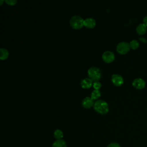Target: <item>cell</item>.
I'll use <instances>...</instances> for the list:
<instances>
[{
    "label": "cell",
    "mask_w": 147,
    "mask_h": 147,
    "mask_svg": "<svg viewBox=\"0 0 147 147\" xmlns=\"http://www.w3.org/2000/svg\"><path fill=\"white\" fill-rule=\"evenodd\" d=\"M87 74L89 78L92 81H98L101 77V71L97 67H91L87 71Z\"/></svg>",
    "instance_id": "obj_3"
},
{
    "label": "cell",
    "mask_w": 147,
    "mask_h": 147,
    "mask_svg": "<svg viewBox=\"0 0 147 147\" xmlns=\"http://www.w3.org/2000/svg\"><path fill=\"white\" fill-rule=\"evenodd\" d=\"M103 60L106 63H111L115 59L114 53L111 51H106L104 52L102 55Z\"/></svg>",
    "instance_id": "obj_5"
},
{
    "label": "cell",
    "mask_w": 147,
    "mask_h": 147,
    "mask_svg": "<svg viewBox=\"0 0 147 147\" xmlns=\"http://www.w3.org/2000/svg\"><path fill=\"white\" fill-rule=\"evenodd\" d=\"M69 24L71 27L74 29H80L84 26V19L80 16L75 15L71 18Z\"/></svg>",
    "instance_id": "obj_2"
},
{
    "label": "cell",
    "mask_w": 147,
    "mask_h": 147,
    "mask_svg": "<svg viewBox=\"0 0 147 147\" xmlns=\"http://www.w3.org/2000/svg\"><path fill=\"white\" fill-rule=\"evenodd\" d=\"M92 84V80L89 78H85L80 81V85L83 88H89L91 87Z\"/></svg>",
    "instance_id": "obj_10"
},
{
    "label": "cell",
    "mask_w": 147,
    "mask_h": 147,
    "mask_svg": "<svg viewBox=\"0 0 147 147\" xmlns=\"http://www.w3.org/2000/svg\"><path fill=\"white\" fill-rule=\"evenodd\" d=\"M142 22H143V24H144L147 26V15L143 18Z\"/></svg>",
    "instance_id": "obj_21"
},
{
    "label": "cell",
    "mask_w": 147,
    "mask_h": 147,
    "mask_svg": "<svg viewBox=\"0 0 147 147\" xmlns=\"http://www.w3.org/2000/svg\"><path fill=\"white\" fill-rule=\"evenodd\" d=\"M136 30L137 34H138L139 35H143L146 32L147 26L143 23L140 24L136 27Z\"/></svg>",
    "instance_id": "obj_11"
},
{
    "label": "cell",
    "mask_w": 147,
    "mask_h": 147,
    "mask_svg": "<svg viewBox=\"0 0 147 147\" xmlns=\"http://www.w3.org/2000/svg\"><path fill=\"white\" fill-rule=\"evenodd\" d=\"M129 45L130 48H131L132 49H136L139 47L140 43L138 41L136 40H133L129 42Z\"/></svg>",
    "instance_id": "obj_14"
},
{
    "label": "cell",
    "mask_w": 147,
    "mask_h": 147,
    "mask_svg": "<svg viewBox=\"0 0 147 147\" xmlns=\"http://www.w3.org/2000/svg\"><path fill=\"white\" fill-rule=\"evenodd\" d=\"M132 85L135 88L141 90L145 87V82L142 78H136L132 82Z\"/></svg>",
    "instance_id": "obj_7"
},
{
    "label": "cell",
    "mask_w": 147,
    "mask_h": 147,
    "mask_svg": "<svg viewBox=\"0 0 147 147\" xmlns=\"http://www.w3.org/2000/svg\"><path fill=\"white\" fill-rule=\"evenodd\" d=\"M0 53H1V55H0L1 60H5L9 56L8 51L4 48H1L0 49Z\"/></svg>",
    "instance_id": "obj_13"
},
{
    "label": "cell",
    "mask_w": 147,
    "mask_h": 147,
    "mask_svg": "<svg viewBox=\"0 0 147 147\" xmlns=\"http://www.w3.org/2000/svg\"><path fill=\"white\" fill-rule=\"evenodd\" d=\"M96 25V21L92 17H87L84 20V26L88 28H93Z\"/></svg>",
    "instance_id": "obj_9"
},
{
    "label": "cell",
    "mask_w": 147,
    "mask_h": 147,
    "mask_svg": "<svg viewBox=\"0 0 147 147\" xmlns=\"http://www.w3.org/2000/svg\"><path fill=\"white\" fill-rule=\"evenodd\" d=\"M130 45L129 43L127 42L126 41H121L119 42L116 47L117 51L121 54V55H125L127 53L129 50H130Z\"/></svg>",
    "instance_id": "obj_4"
},
{
    "label": "cell",
    "mask_w": 147,
    "mask_h": 147,
    "mask_svg": "<svg viewBox=\"0 0 147 147\" xmlns=\"http://www.w3.org/2000/svg\"><path fill=\"white\" fill-rule=\"evenodd\" d=\"M107 147H121L120 145L116 142H112L108 145Z\"/></svg>",
    "instance_id": "obj_19"
},
{
    "label": "cell",
    "mask_w": 147,
    "mask_h": 147,
    "mask_svg": "<svg viewBox=\"0 0 147 147\" xmlns=\"http://www.w3.org/2000/svg\"><path fill=\"white\" fill-rule=\"evenodd\" d=\"M100 96V92L99 90H94L91 93V97L92 99L95 100L99 98Z\"/></svg>",
    "instance_id": "obj_15"
},
{
    "label": "cell",
    "mask_w": 147,
    "mask_h": 147,
    "mask_svg": "<svg viewBox=\"0 0 147 147\" xmlns=\"http://www.w3.org/2000/svg\"><path fill=\"white\" fill-rule=\"evenodd\" d=\"M3 2V1L1 0V1H0V2H1V3H0V4H1V5H2V2Z\"/></svg>",
    "instance_id": "obj_22"
},
{
    "label": "cell",
    "mask_w": 147,
    "mask_h": 147,
    "mask_svg": "<svg viewBox=\"0 0 147 147\" xmlns=\"http://www.w3.org/2000/svg\"><path fill=\"white\" fill-rule=\"evenodd\" d=\"M139 40H140V41H141L142 42H144V43H146V42H147V40H146V38H145L144 37H140V38H139Z\"/></svg>",
    "instance_id": "obj_20"
},
{
    "label": "cell",
    "mask_w": 147,
    "mask_h": 147,
    "mask_svg": "<svg viewBox=\"0 0 147 147\" xmlns=\"http://www.w3.org/2000/svg\"><path fill=\"white\" fill-rule=\"evenodd\" d=\"M111 80L113 83L116 86H120L123 83V79L122 76L117 74H114L111 75Z\"/></svg>",
    "instance_id": "obj_6"
},
{
    "label": "cell",
    "mask_w": 147,
    "mask_h": 147,
    "mask_svg": "<svg viewBox=\"0 0 147 147\" xmlns=\"http://www.w3.org/2000/svg\"><path fill=\"white\" fill-rule=\"evenodd\" d=\"M52 147H66V142L62 139L57 140L53 142Z\"/></svg>",
    "instance_id": "obj_12"
},
{
    "label": "cell",
    "mask_w": 147,
    "mask_h": 147,
    "mask_svg": "<svg viewBox=\"0 0 147 147\" xmlns=\"http://www.w3.org/2000/svg\"><path fill=\"white\" fill-rule=\"evenodd\" d=\"M94 99L90 96L85 97L82 101V105L85 108H90L94 105Z\"/></svg>",
    "instance_id": "obj_8"
},
{
    "label": "cell",
    "mask_w": 147,
    "mask_h": 147,
    "mask_svg": "<svg viewBox=\"0 0 147 147\" xmlns=\"http://www.w3.org/2000/svg\"><path fill=\"white\" fill-rule=\"evenodd\" d=\"M54 137L57 140H60L63 137V134L61 130L59 129H57L54 131Z\"/></svg>",
    "instance_id": "obj_16"
},
{
    "label": "cell",
    "mask_w": 147,
    "mask_h": 147,
    "mask_svg": "<svg viewBox=\"0 0 147 147\" xmlns=\"http://www.w3.org/2000/svg\"><path fill=\"white\" fill-rule=\"evenodd\" d=\"M101 86L102 84L99 81H95L92 84V86L95 90H99L101 87Z\"/></svg>",
    "instance_id": "obj_17"
},
{
    "label": "cell",
    "mask_w": 147,
    "mask_h": 147,
    "mask_svg": "<svg viewBox=\"0 0 147 147\" xmlns=\"http://www.w3.org/2000/svg\"><path fill=\"white\" fill-rule=\"evenodd\" d=\"M5 2L9 5H14L16 3L17 1L16 0H5Z\"/></svg>",
    "instance_id": "obj_18"
},
{
    "label": "cell",
    "mask_w": 147,
    "mask_h": 147,
    "mask_svg": "<svg viewBox=\"0 0 147 147\" xmlns=\"http://www.w3.org/2000/svg\"><path fill=\"white\" fill-rule=\"evenodd\" d=\"M93 106L94 110L101 114L107 113L109 109L108 103L102 99H99L95 101Z\"/></svg>",
    "instance_id": "obj_1"
}]
</instances>
